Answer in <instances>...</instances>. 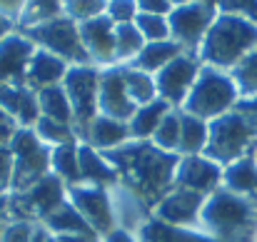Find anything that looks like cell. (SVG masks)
Wrapping results in <instances>:
<instances>
[{
  "label": "cell",
  "instance_id": "cell-1",
  "mask_svg": "<svg viewBox=\"0 0 257 242\" xmlns=\"http://www.w3.org/2000/svg\"><path fill=\"white\" fill-rule=\"evenodd\" d=\"M125 187L148 212L175 187V170L180 155L155 148L150 140H130L122 148L105 153Z\"/></svg>",
  "mask_w": 257,
  "mask_h": 242
},
{
  "label": "cell",
  "instance_id": "cell-2",
  "mask_svg": "<svg viewBox=\"0 0 257 242\" xmlns=\"http://www.w3.org/2000/svg\"><path fill=\"white\" fill-rule=\"evenodd\" d=\"M257 48V23L242 15L217 13L212 28L207 30L197 60L202 65L232 73Z\"/></svg>",
  "mask_w": 257,
  "mask_h": 242
},
{
  "label": "cell",
  "instance_id": "cell-3",
  "mask_svg": "<svg viewBox=\"0 0 257 242\" xmlns=\"http://www.w3.org/2000/svg\"><path fill=\"white\" fill-rule=\"evenodd\" d=\"M200 230L217 242H255L257 200L240 197L220 187L205 200V207L200 215Z\"/></svg>",
  "mask_w": 257,
  "mask_h": 242
},
{
  "label": "cell",
  "instance_id": "cell-4",
  "mask_svg": "<svg viewBox=\"0 0 257 242\" xmlns=\"http://www.w3.org/2000/svg\"><path fill=\"white\" fill-rule=\"evenodd\" d=\"M237 100H240V90L230 73L202 65L197 80L182 105V112L195 115L205 123H212V120L227 115L230 110H235Z\"/></svg>",
  "mask_w": 257,
  "mask_h": 242
},
{
  "label": "cell",
  "instance_id": "cell-5",
  "mask_svg": "<svg viewBox=\"0 0 257 242\" xmlns=\"http://www.w3.org/2000/svg\"><path fill=\"white\" fill-rule=\"evenodd\" d=\"M257 148V128L245 120L237 110H230L227 115L210 123V138L202 155L220 162L222 167L240 160L245 155H252Z\"/></svg>",
  "mask_w": 257,
  "mask_h": 242
},
{
  "label": "cell",
  "instance_id": "cell-6",
  "mask_svg": "<svg viewBox=\"0 0 257 242\" xmlns=\"http://www.w3.org/2000/svg\"><path fill=\"white\" fill-rule=\"evenodd\" d=\"M35 48L48 50L58 58H63L70 68L73 65H92L90 55H87L85 45H83V35H80V25L65 15L43 23V25H33V28H18Z\"/></svg>",
  "mask_w": 257,
  "mask_h": 242
},
{
  "label": "cell",
  "instance_id": "cell-7",
  "mask_svg": "<svg viewBox=\"0 0 257 242\" xmlns=\"http://www.w3.org/2000/svg\"><path fill=\"white\" fill-rule=\"evenodd\" d=\"M68 200V187L63 180H58L53 172L30 185L23 192L8 195V215L10 220H23L40 225L48 215H53L63 202Z\"/></svg>",
  "mask_w": 257,
  "mask_h": 242
},
{
  "label": "cell",
  "instance_id": "cell-8",
  "mask_svg": "<svg viewBox=\"0 0 257 242\" xmlns=\"http://www.w3.org/2000/svg\"><path fill=\"white\" fill-rule=\"evenodd\" d=\"M10 153H13V190L10 192H23L38 180H43L45 175H50L53 148H48L35 135L33 128H18L10 143Z\"/></svg>",
  "mask_w": 257,
  "mask_h": 242
},
{
  "label": "cell",
  "instance_id": "cell-9",
  "mask_svg": "<svg viewBox=\"0 0 257 242\" xmlns=\"http://www.w3.org/2000/svg\"><path fill=\"white\" fill-rule=\"evenodd\" d=\"M65 95L73 107V125L83 140L90 123L100 115V68L95 65H73L63 80Z\"/></svg>",
  "mask_w": 257,
  "mask_h": 242
},
{
  "label": "cell",
  "instance_id": "cell-10",
  "mask_svg": "<svg viewBox=\"0 0 257 242\" xmlns=\"http://www.w3.org/2000/svg\"><path fill=\"white\" fill-rule=\"evenodd\" d=\"M217 13L220 10L215 5L202 3V0L172 8L170 15H168V20H170V38L187 55H197L207 30L212 28V23L217 18Z\"/></svg>",
  "mask_w": 257,
  "mask_h": 242
},
{
  "label": "cell",
  "instance_id": "cell-11",
  "mask_svg": "<svg viewBox=\"0 0 257 242\" xmlns=\"http://www.w3.org/2000/svg\"><path fill=\"white\" fill-rule=\"evenodd\" d=\"M68 200L100 237H107L112 230H117L112 190L92 187V185H73L68 187Z\"/></svg>",
  "mask_w": 257,
  "mask_h": 242
},
{
  "label": "cell",
  "instance_id": "cell-12",
  "mask_svg": "<svg viewBox=\"0 0 257 242\" xmlns=\"http://www.w3.org/2000/svg\"><path fill=\"white\" fill-rule=\"evenodd\" d=\"M202 63L197 60V55H187L182 53L180 58H175L170 65H165L158 75H155V87H158V97L165 100L170 107L182 110L192 85L200 75Z\"/></svg>",
  "mask_w": 257,
  "mask_h": 242
},
{
  "label": "cell",
  "instance_id": "cell-13",
  "mask_svg": "<svg viewBox=\"0 0 257 242\" xmlns=\"http://www.w3.org/2000/svg\"><path fill=\"white\" fill-rule=\"evenodd\" d=\"M175 187L210 197L222 187V165L210 160L207 155H182L175 170Z\"/></svg>",
  "mask_w": 257,
  "mask_h": 242
},
{
  "label": "cell",
  "instance_id": "cell-14",
  "mask_svg": "<svg viewBox=\"0 0 257 242\" xmlns=\"http://www.w3.org/2000/svg\"><path fill=\"white\" fill-rule=\"evenodd\" d=\"M205 200L207 197H202L192 190L172 187L170 192L153 207L150 217H155L160 222H168V225H175V227H197L200 230V215H202Z\"/></svg>",
  "mask_w": 257,
  "mask_h": 242
},
{
  "label": "cell",
  "instance_id": "cell-15",
  "mask_svg": "<svg viewBox=\"0 0 257 242\" xmlns=\"http://www.w3.org/2000/svg\"><path fill=\"white\" fill-rule=\"evenodd\" d=\"M35 45L15 28L0 40V82L3 85H25L28 65L35 55Z\"/></svg>",
  "mask_w": 257,
  "mask_h": 242
},
{
  "label": "cell",
  "instance_id": "cell-16",
  "mask_svg": "<svg viewBox=\"0 0 257 242\" xmlns=\"http://www.w3.org/2000/svg\"><path fill=\"white\" fill-rule=\"evenodd\" d=\"M135 110L138 107L130 100L127 87H125L122 65L100 68V115H107V117L127 123Z\"/></svg>",
  "mask_w": 257,
  "mask_h": 242
},
{
  "label": "cell",
  "instance_id": "cell-17",
  "mask_svg": "<svg viewBox=\"0 0 257 242\" xmlns=\"http://www.w3.org/2000/svg\"><path fill=\"white\" fill-rule=\"evenodd\" d=\"M83 45L95 68H110L115 63V23L107 15L92 18L80 25Z\"/></svg>",
  "mask_w": 257,
  "mask_h": 242
},
{
  "label": "cell",
  "instance_id": "cell-18",
  "mask_svg": "<svg viewBox=\"0 0 257 242\" xmlns=\"http://www.w3.org/2000/svg\"><path fill=\"white\" fill-rule=\"evenodd\" d=\"M0 107L20 128H33L40 120L38 92L30 90L28 85H3L0 82Z\"/></svg>",
  "mask_w": 257,
  "mask_h": 242
},
{
  "label": "cell",
  "instance_id": "cell-19",
  "mask_svg": "<svg viewBox=\"0 0 257 242\" xmlns=\"http://www.w3.org/2000/svg\"><path fill=\"white\" fill-rule=\"evenodd\" d=\"M78 158H80V185L105 187V190H115L120 185V175L112 167V162L105 158V153L95 150L87 143H80Z\"/></svg>",
  "mask_w": 257,
  "mask_h": 242
},
{
  "label": "cell",
  "instance_id": "cell-20",
  "mask_svg": "<svg viewBox=\"0 0 257 242\" xmlns=\"http://www.w3.org/2000/svg\"><path fill=\"white\" fill-rule=\"evenodd\" d=\"M68 70H70V65H68L63 58H58V55H53V53L38 48L35 55H33V60H30V65H28L25 85H28L30 90H35V92H40V90H45V87L63 85Z\"/></svg>",
  "mask_w": 257,
  "mask_h": 242
},
{
  "label": "cell",
  "instance_id": "cell-21",
  "mask_svg": "<svg viewBox=\"0 0 257 242\" xmlns=\"http://www.w3.org/2000/svg\"><path fill=\"white\" fill-rule=\"evenodd\" d=\"M130 140H133V138H130L127 123L115 120V117H107V115H97V117L90 123L85 138H83L80 143L92 145V148L100 150V153H110V150H115V148H122V145L130 143Z\"/></svg>",
  "mask_w": 257,
  "mask_h": 242
},
{
  "label": "cell",
  "instance_id": "cell-22",
  "mask_svg": "<svg viewBox=\"0 0 257 242\" xmlns=\"http://www.w3.org/2000/svg\"><path fill=\"white\" fill-rule=\"evenodd\" d=\"M135 237L138 242H217L197 227H175V225L160 222L155 217H148L138 227Z\"/></svg>",
  "mask_w": 257,
  "mask_h": 242
},
{
  "label": "cell",
  "instance_id": "cell-23",
  "mask_svg": "<svg viewBox=\"0 0 257 242\" xmlns=\"http://www.w3.org/2000/svg\"><path fill=\"white\" fill-rule=\"evenodd\" d=\"M222 187L240 195L257 200V162L255 155H245L240 160L222 167Z\"/></svg>",
  "mask_w": 257,
  "mask_h": 242
},
{
  "label": "cell",
  "instance_id": "cell-24",
  "mask_svg": "<svg viewBox=\"0 0 257 242\" xmlns=\"http://www.w3.org/2000/svg\"><path fill=\"white\" fill-rule=\"evenodd\" d=\"M45 230H50L55 237H75V235H97L85 220L83 215L70 205V200H65L53 215H48L43 222H40ZM100 237V235H97Z\"/></svg>",
  "mask_w": 257,
  "mask_h": 242
},
{
  "label": "cell",
  "instance_id": "cell-25",
  "mask_svg": "<svg viewBox=\"0 0 257 242\" xmlns=\"http://www.w3.org/2000/svg\"><path fill=\"white\" fill-rule=\"evenodd\" d=\"M175 110L170 107L165 100H153V102H148V105H140L135 112H133V117L127 120V128H130V138L133 140H153V135H155V130L160 128V123H163V117Z\"/></svg>",
  "mask_w": 257,
  "mask_h": 242
},
{
  "label": "cell",
  "instance_id": "cell-26",
  "mask_svg": "<svg viewBox=\"0 0 257 242\" xmlns=\"http://www.w3.org/2000/svg\"><path fill=\"white\" fill-rule=\"evenodd\" d=\"M185 50L175 43V40H160V43H145V48L140 50V55L130 63V68H138L143 73L158 75L165 65H170L175 58H180Z\"/></svg>",
  "mask_w": 257,
  "mask_h": 242
},
{
  "label": "cell",
  "instance_id": "cell-27",
  "mask_svg": "<svg viewBox=\"0 0 257 242\" xmlns=\"http://www.w3.org/2000/svg\"><path fill=\"white\" fill-rule=\"evenodd\" d=\"M182 112V110H180ZM207 138H210V123L182 112L180 115V148L177 155H202L207 148Z\"/></svg>",
  "mask_w": 257,
  "mask_h": 242
},
{
  "label": "cell",
  "instance_id": "cell-28",
  "mask_svg": "<svg viewBox=\"0 0 257 242\" xmlns=\"http://www.w3.org/2000/svg\"><path fill=\"white\" fill-rule=\"evenodd\" d=\"M78 145L80 143H68L58 145L50 153V172L65 182V187L80 185V158H78Z\"/></svg>",
  "mask_w": 257,
  "mask_h": 242
},
{
  "label": "cell",
  "instance_id": "cell-29",
  "mask_svg": "<svg viewBox=\"0 0 257 242\" xmlns=\"http://www.w3.org/2000/svg\"><path fill=\"white\" fill-rule=\"evenodd\" d=\"M38 107H40V117H50V120L73 125V107H70V100H68L63 85L40 90L38 92Z\"/></svg>",
  "mask_w": 257,
  "mask_h": 242
},
{
  "label": "cell",
  "instance_id": "cell-30",
  "mask_svg": "<svg viewBox=\"0 0 257 242\" xmlns=\"http://www.w3.org/2000/svg\"><path fill=\"white\" fill-rule=\"evenodd\" d=\"M122 78H125L127 95H130V100L135 102V107H140V105H148V102L158 100L155 75H150V73H143V70H138V68H130V65H122Z\"/></svg>",
  "mask_w": 257,
  "mask_h": 242
},
{
  "label": "cell",
  "instance_id": "cell-31",
  "mask_svg": "<svg viewBox=\"0 0 257 242\" xmlns=\"http://www.w3.org/2000/svg\"><path fill=\"white\" fill-rule=\"evenodd\" d=\"M143 48H145V38L140 35L135 23L115 25V63L117 65H130L140 55Z\"/></svg>",
  "mask_w": 257,
  "mask_h": 242
},
{
  "label": "cell",
  "instance_id": "cell-32",
  "mask_svg": "<svg viewBox=\"0 0 257 242\" xmlns=\"http://www.w3.org/2000/svg\"><path fill=\"white\" fill-rule=\"evenodd\" d=\"M63 15V0H25L15 28H33Z\"/></svg>",
  "mask_w": 257,
  "mask_h": 242
},
{
  "label": "cell",
  "instance_id": "cell-33",
  "mask_svg": "<svg viewBox=\"0 0 257 242\" xmlns=\"http://www.w3.org/2000/svg\"><path fill=\"white\" fill-rule=\"evenodd\" d=\"M35 135L48 145V148H58V145H68V143H80L78 133H75V125H68V123H58V120H50V117H40L35 125H33Z\"/></svg>",
  "mask_w": 257,
  "mask_h": 242
},
{
  "label": "cell",
  "instance_id": "cell-34",
  "mask_svg": "<svg viewBox=\"0 0 257 242\" xmlns=\"http://www.w3.org/2000/svg\"><path fill=\"white\" fill-rule=\"evenodd\" d=\"M180 115H182L180 110H170V112L163 117L160 128L155 130V135H153V140H150L155 148L177 155V148H180Z\"/></svg>",
  "mask_w": 257,
  "mask_h": 242
},
{
  "label": "cell",
  "instance_id": "cell-35",
  "mask_svg": "<svg viewBox=\"0 0 257 242\" xmlns=\"http://www.w3.org/2000/svg\"><path fill=\"white\" fill-rule=\"evenodd\" d=\"M135 28L145 38V43H160L170 40V20L168 15H155V13H140L135 18Z\"/></svg>",
  "mask_w": 257,
  "mask_h": 242
},
{
  "label": "cell",
  "instance_id": "cell-36",
  "mask_svg": "<svg viewBox=\"0 0 257 242\" xmlns=\"http://www.w3.org/2000/svg\"><path fill=\"white\" fill-rule=\"evenodd\" d=\"M105 8H107L105 0H63V15L75 20L78 25L105 15Z\"/></svg>",
  "mask_w": 257,
  "mask_h": 242
},
{
  "label": "cell",
  "instance_id": "cell-37",
  "mask_svg": "<svg viewBox=\"0 0 257 242\" xmlns=\"http://www.w3.org/2000/svg\"><path fill=\"white\" fill-rule=\"evenodd\" d=\"M230 75H232V80L237 82L240 97L257 95V48L230 73Z\"/></svg>",
  "mask_w": 257,
  "mask_h": 242
},
{
  "label": "cell",
  "instance_id": "cell-38",
  "mask_svg": "<svg viewBox=\"0 0 257 242\" xmlns=\"http://www.w3.org/2000/svg\"><path fill=\"white\" fill-rule=\"evenodd\" d=\"M105 15L115 25H130L140 15V8H138V0H110L105 8Z\"/></svg>",
  "mask_w": 257,
  "mask_h": 242
},
{
  "label": "cell",
  "instance_id": "cell-39",
  "mask_svg": "<svg viewBox=\"0 0 257 242\" xmlns=\"http://www.w3.org/2000/svg\"><path fill=\"white\" fill-rule=\"evenodd\" d=\"M35 232V225L33 222H23V220H10L8 227L3 230V237L0 242H30Z\"/></svg>",
  "mask_w": 257,
  "mask_h": 242
},
{
  "label": "cell",
  "instance_id": "cell-40",
  "mask_svg": "<svg viewBox=\"0 0 257 242\" xmlns=\"http://www.w3.org/2000/svg\"><path fill=\"white\" fill-rule=\"evenodd\" d=\"M13 190V153L0 148V197H8Z\"/></svg>",
  "mask_w": 257,
  "mask_h": 242
},
{
  "label": "cell",
  "instance_id": "cell-41",
  "mask_svg": "<svg viewBox=\"0 0 257 242\" xmlns=\"http://www.w3.org/2000/svg\"><path fill=\"white\" fill-rule=\"evenodd\" d=\"M220 13H230V15H242L250 18L257 10V0H220L217 3Z\"/></svg>",
  "mask_w": 257,
  "mask_h": 242
},
{
  "label": "cell",
  "instance_id": "cell-42",
  "mask_svg": "<svg viewBox=\"0 0 257 242\" xmlns=\"http://www.w3.org/2000/svg\"><path fill=\"white\" fill-rule=\"evenodd\" d=\"M235 110H237L245 120H250V123L257 128V95L240 97V100H237V105H235Z\"/></svg>",
  "mask_w": 257,
  "mask_h": 242
},
{
  "label": "cell",
  "instance_id": "cell-43",
  "mask_svg": "<svg viewBox=\"0 0 257 242\" xmlns=\"http://www.w3.org/2000/svg\"><path fill=\"white\" fill-rule=\"evenodd\" d=\"M140 13H155V15H170L172 3L170 0H138Z\"/></svg>",
  "mask_w": 257,
  "mask_h": 242
},
{
  "label": "cell",
  "instance_id": "cell-44",
  "mask_svg": "<svg viewBox=\"0 0 257 242\" xmlns=\"http://www.w3.org/2000/svg\"><path fill=\"white\" fill-rule=\"evenodd\" d=\"M23 5H25V0H0V15L18 25V18L23 13Z\"/></svg>",
  "mask_w": 257,
  "mask_h": 242
},
{
  "label": "cell",
  "instance_id": "cell-45",
  "mask_svg": "<svg viewBox=\"0 0 257 242\" xmlns=\"http://www.w3.org/2000/svg\"><path fill=\"white\" fill-rule=\"evenodd\" d=\"M102 242H138V237H135V232L117 227V230H112L107 237H102Z\"/></svg>",
  "mask_w": 257,
  "mask_h": 242
},
{
  "label": "cell",
  "instance_id": "cell-46",
  "mask_svg": "<svg viewBox=\"0 0 257 242\" xmlns=\"http://www.w3.org/2000/svg\"><path fill=\"white\" fill-rule=\"evenodd\" d=\"M30 242H58V237H55L50 230H45L43 225H35V232H33Z\"/></svg>",
  "mask_w": 257,
  "mask_h": 242
},
{
  "label": "cell",
  "instance_id": "cell-47",
  "mask_svg": "<svg viewBox=\"0 0 257 242\" xmlns=\"http://www.w3.org/2000/svg\"><path fill=\"white\" fill-rule=\"evenodd\" d=\"M10 222V215H8V197H0V237H3V230L8 227Z\"/></svg>",
  "mask_w": 257,
  "mask_h": 242
},
{
  "label": "cell",
  "instance_id": "cell-48",
  "mask_svg": "<svg viewBox=\"0 0 257 242\" xmlns=\"http://www.w3.org/2000/svg\"><path fill=\"white\" fill-rule=\"evenodd\" d=\"M13 30H15V23H10L8 18H3V15H0V40H3L5 35H10Z\"/></svg>",
  "mask_w": 257,
  "mask_h": 242
},
{
  "label": "cell",
  "instance_id": "cell-49",
  "mask_svg": "<svg viewBox=\"0 0 257 242\" xmlns=\"http://www.w3.org/2000/svg\"><path fill=\"white\" fill-rule=\"evenodd\" d=\"M172 8H180V5H190V3H197V0H170Z\"/></svg>",
  "mask_w": 257,
  "mask_h": 242
},
{
  "label": "cell",
  "instance_id": "cell-50",
  "mask_svg": "<svg viewBox=\"0 0 257 242\" xmlns=\"http://www.w3.org/2000/svg\"><path fill=\"white\" fill-rule=\"evenodd\" d=\"M252 155H255V162H257V148H255V153H252Z\"/></svg>",
  "mask_w": 257,
  "mask_h": 242
},
{
  "label": "cell",
  "instance_id": "cell-51",
  "mask_svg": "<svg viewBox=\"0 0 257 242\" xmlns=\"http://www.w3.org/2000/svg\"><path fill=\"white\" fill-rule=\"evenodd\" d=\"M105 3H110V0H105Z\"/></svg>",
  "mask_w": 257,
  "mask_h": 242
},
{
  "label": "cell",
  "instance_id": "cell-52",
  "mask_svg": "<svg viewBox=\"0 0 257 242\" xmlns=\"http://www.w3.org/2000/svg\"><path fill=\"white\" fill-rule=\"evenodd\" d=\"M255 242H257V240H255Z\"/></svg>",
  "mask_w": 257,
  "mask_h": 242
}]
</instances>
